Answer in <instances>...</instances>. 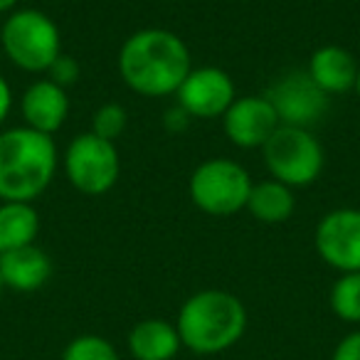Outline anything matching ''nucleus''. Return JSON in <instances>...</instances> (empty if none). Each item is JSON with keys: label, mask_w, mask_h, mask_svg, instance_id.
I'll return each instance as SVG.
<instances>
[{"label": "nucleus", "mask_w": 360, "mask_h": 360, "mask_svg": "<svg viewBox=\"0 0 360 360\" xmlns=\"http://www.w3.org/2000/svg\"><path fill=\"white\" fill-rule=\"evenodd\" d=\"M60 165L55 139L27 126L0 134V200L35 202Z\"/></svg>", "instance_id": "nucleus-2"}, {"label": "nucleus", "mask_w": 360, "mask_h": 360, "mask_svg": "<svg viewBox=\"0 0 360 360\" xmlns=\"http://www.w3.org/2000/svg\"><path fill=\"white\" fill-rule=\"evenodd\" d=\"M18 0H0V15H11L15 11Z\"/></svg>", "instance_id": "nucleus-24"}, {"label": "nucleus", "mask_w": 360, "mask_h": 360, "mask_svg": "<svg viewBox=\"0 0 360 360\" xmlns=\"http://www.w3.org/2000/svg\"><path fill=\"white\" fill-rule=\"evenodd\" d=\"M126 124H129V114L121 104L116 101H109V104H101L99 109L91 114V134L101 136L106 141H119L121 134L126 131Z\"/></svg>", "instance_id": "nucleus-20"}, {"label": "nucleus", "mask_w": 360, "mask_h": 360, "mask_svg": "<svg viewBox=\"0 0 360 360\" xmlns=\"http://www.w3.org/2000/svg\"><path fill=\"white\" fill-rule=\"evenodd\" d=\"M11 106H13L11 84H8V82L0 77V126H3V121H6L8 114H11Z\"/></svg>", "instance_id": "nucleus-23"}, {"label": "nucleus", "mask_w": 360, "mask_h": 360, "mask_svg": "<svg viewBox=\"0 0 360 360\" xmlns=\"http://www.w3.org/2000/svg\"><path fill=\"white\" fill-rule=\"evenodd\" d=\"M175 328H178L180 343L188 350L215 355L232 348L245 335L247 309L230 291H198L180 306Z\"/></svg>", "instance_id": "nucleus-3"}, {"label": "nucleus", "mask_w": 360, "mask_h": 360, "mask_svg": "<svg viewBox=\"0 0 360 360\" xmlns=\"http://www.w3.org/2000/svg\"><path fill=\"white\" fill-rule=\"evenodd\" d=\"M50 276L52 262L47 252L37 245H27L0 255V279L8 289L30 294V291L42 289L50 281Z\"/></svg>", "instance_id": "nucleus-14"}, {"label": "nucleus", "mask_w": 360, "mask_h": 360, "mask_svg": "<svg viewBox=\"0 0 360 360\" xmlns=\"http://www.w3.org/2000/svg\"><path fill=\"white\" fill-rule=\"evenodd\" d=\"M252 178L232 158H207L193 170L188 193L193 205L212 217H230L247 207Z\"/></svg>", "instance_id": "nucleus-5"}, {"label": "nucleus", "mask_w": 360, "mask_h": 360, "mask_svg": "<svg viewBox=\"0 0 360 360\" xmlns=\"http://www.w3.org/2000/svg\"><path fill=\"white\" fill-rule=\"evenodd\" d=\"M353 91H358V96H360V62H358V79H355V89Z\"/></svg>", "instance_id": "nucleus-25"}, {"label": "nucleus", "mask_w": 360, "mask_h": 360, "mask_svg": "<svg viewBox=\"0 0 360 360\" xmlns=\"http://www.w3.org/2000/svg\"><path fill=\"white\" fill-rule=\"evenodd\" d=\"M225 136L237 148H262L279 129V116L266 96H237L222 116Z\"/></svg>", "instance_id": "nucleus-11"}, {"label": "nucleus", "mask_w": 360, "mask_h": 360, "mask_svg": "<svg viewBox=\"0 0 360 360\" xmlns=\"http://www.w3.org/2000/svg\"><path fill=\"white\" fill-rule=\"evenodd\" d=\"M330 311L340 321L348 323H360V271H348L340 274L333 281L328 294Z\"/></svg>", "instance_id": "nucleus-18"}, {"label": "nucleus", "mask_w": 360, "mask_h": 360, "mask_svg": "<svg viewBox=\"0 0 360 360\" xmlns=\"http://www.w3.org/2000/svg\"><path fill=\"white\" fill-rule=\"evenodd\" d=\"M116 65L124 84L148 99L175 94L193 70L183 37L163 27H143L126 37Z\"/></svg>", "instance_id": "nucleus-1"}, {"label": "nucleus", "mask_w": 360, "mask_h": 360, "mask_svg": "<svg viewBox=\"0 0 360 360\" xmlns=\"http://www.w3.org/2000/svg\"><path fill=\"white\" fill-rule=\"evenodd\" d=\"M79 75H82V65L77 62V57L67 55V52H62V55L50 65V70H47V79L60 84L62 89L75 84V82L79 79Z\"/></svg>", "instance_id": "nucleus-21"}, {"label": "nucleus", "mask_w": 360, "mask_h": 360, "mask_svg": "<svg viewBox=\"0 0 360 360\" xmlns=\"http://www.w3.org/2000/svg\"><path fill=\"white\" fill-rule=\"evenodd\" d=\"M0 47L22 72L40 75L62 55V35L57 22L35 8L13 11L0 27Z\"/></svg>", "instance_id": "nucleus-4"}, {"label": "nucleus", "mask_w": 360, "mask_h": 360, "mask_svg": "<svg viewBox=\"0 0 360 360\" xmlns=\"http://www.w3.org/2000/svg\"><path fill=\"white\" fill-rule=\"evenodd\" d=\"M62 360H121V358L106 338L86 333V335H77L75 340L67 343Z\"/></svg>", "instance_id": "nucleus-19"}, {"label": "nucleus", "mask_w": 360, "mask_h": 360, "mask_svg": "<svg viewBox=\"0 0 360 360\" xmlns=\"http://www.w3.org/2000/svg\"><path fill=\"white\" fill-rule=\"evenodd\" d=\"M178 106L191 119H222L237 99L235 82L220 67H193L175 91Z\"/></svg>", "instance_id": "nucleus-8"}, {"label": "nucleus", "mask_w": 360, "mask_h": 360, "mask_svg": "<svg viewBox=\"0 0 360 360\" xmlns=\"http://www.w3.org/2000/svg\"><path fill=\"white\" fill-rule=\"evenodd\" d=\"M62 163L72 188L89 198L106 195L121 175V155L116 143L91 131L70 141Z\"/></svg>", "instance_id": "nucleus-7"}, {"label": "nucleus", "mask_w": 360, "mask_h": 360, "mask_svg": "<svg viewBox=\"0 0 360 360\" xmlns=\"http://www.w3.org/2000/svg\"><path fill=\"white\" fill-rule=\"evenodd\" d=\"M20 111L27 129L55 136L70 116V96H67V89L45 77V79L32 82L25 89Z\"/></svg>", "instance_id": "nucleus-12"}, {"label": "nucleus", "mask_w": 360, "mask_h": 360, "mask_svg": "<svg viewBox=\"0 0 360 360\" xmlns=\"http://www.w3.org/2000/svg\"><path fill=\"white\" fill-rule=\"evenodd\" d=\"M40 235V215L32 202H0V255L35 245Z\"/></svg>", "instance_id": "nucleus-17"}, {"label": "nucleus", "mask_w": 360, "mask_h": 360, "mask_svg": "<svg viewBox=\"0 0 360 360\" xmlns=\"http://www.w3.org/2000/svg\"><path fill=\"white\" fill-rule=\"evenodd\" d=\"M330 360H360V330L348 333L333 350Z\"/></svg>", "instance_id": "nucleus-22"}, {"label": "nucleus", "mask_w": 360, "mask_h": 360, "mask_svg": "<svg viewBox=\"0 0 360 360\" xmlns=\"http://www.w3.org/2000/svg\"><path fill=\"white\" fill-rule=\"evenodd\" d=\"M316 252L340 274L360 271V210L338 207L326 212L316 225Z\"/></svg>", "instance_id": "nucleus-9"}, {"label": "nucleus", "mask_w": 360, "mask_h": 360, "mask_svg": "<svg viewBox=\"0 0 360 360\" xmlns=\"http://www.w3.org/2000/svg\"><path fill=\"white\" fill-rule=\"evenodd\" d=\"M245 210H250V215L255 220L264 222V225H281L296 210L294 188L284 186V183H279L274 178L255 183L250 191V198H247Z\"/></svg>", "instance_id": "nucleus-16"}, {"label": "nucleus", "mask_w": 360, "mask_h": 360, "mask_svg": "<svg viewBox=\"0 0 360 360\" xmlns=\"http://www.w3.org/2000/svg\"><path fill=\"white\" fill-rule=\"evenodd\" d=\"M306 75L311 77L316 86L323 91L326 96H338L348 94L355 89V79H358V60L350 50L340 45H323L314 50L309 57V67Z\"/></svg>", "instance_id": "nucleus-13"}, {"label": "nucleus", "mask_w": 360, "mask_h": 360, "mask_svg": "<svg viewBox=\"0 0 360 360\" xmlns=\"http://www.w3.org/2000/svg\"><path fill=\"white\" fill-rule=\"evenodd\" d=\"M180 345L178 328L163 319H146L129 333V350L136 360H173Z\"/></svg>", "instance_id": "nucleus-15"}, {"label": "nucleus", "mask_w": 360, "mask_h": 360, "mask_svg": "<svg viewBox=\"0 0 360 360\" xmlns=\"http://www.w3.org/2000/svg\"><path fill=\"white\" fill-rule=\"evenodd\" d=\"M264 96L274 106L279 124L299 126V129H311L314 124H319L328 111L330 99L311 82L306 72L284 75Z\"/></svg>", "instance_id": "nucleus-10"}, {"label": "nucleus", "mask_w": 360, "mask_h": 360, "mask_svg": "<svg viewBox=\"0 0 360 360\" xmlns=\"http://www.w3.org/2000/svg\"><path fill=\"white\" fill-rule=\"evenodd\" d=\"M264 165L269 175L289 188H306L316 183L323 170V146L311 129L281 124L264 146Z\"/></svg>", "instance_id": "nucleus-6"}, {"label": "nucleus", "mask_w": 360, "mask_h": 360, "mask_svg": "<svg viewBox=\"0 0 360 360\" xmlns=\"http://www.w3.org/2000/svg\"><path fill=\"white\" fill-rule=\"evenodd\" d=\"M3 289H6V286H3V279H0V296H3Z\"/></svg>", "instance_id": "nucleus-26"}]
</instances>
